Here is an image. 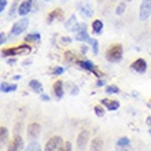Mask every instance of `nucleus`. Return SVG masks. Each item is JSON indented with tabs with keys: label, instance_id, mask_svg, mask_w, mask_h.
I'll return each instance as SVG.
<instances>
[{
	"label": "nucleus",
	"instance_id": "4c0bfd02",
	"mask_svg": "<svg viewBox=\"0 0 151 151\" xmlns=\"http://www.w3.org/2000/svg\"><path fill=\"white\" fill-rule=\"evenodd\" d=\"M4 41H6V35H4V32L0 33V43L4 44Z\"/></svg>",
	"mask_w": 151,
	"mask_h": 151
},
{
	"label": "nucleus",
	"instance_id": "ea45409f",
	"mask_svg": "<svg viewBox=\"0 0 151 151\" xmlns=\"http://www.w3.org/2000/svg\"><path fill=\"white\" fill-rule=\"evenodd\" d=\"M41 100H43V102H50V96L48 95H41Z\"/></svg>",
	"mask_w": 151,
	"mask_h": 151
},
{
	"label": "nucleus",
	"instance_id": "bb28decb",
	"mask_svg": "<svg viewBox=\"0 0 151 151\" xmlns=\"http://www.w3.org/2000/svg\"><path fill=\"white\" fill-rule=\"evenodd\" d=\"M88 43L91 44L92 50H93V54H95V55H98V54H99V44H98V40H96V39H91Z\"/></svg>",
	"mask_w": 151,
	"mask_h": 151
},
{
	"label": "nucleus",
	"instance_id": "20e7f679",
	"mask_svg": "<svg viewBox=\"0 0 151 151\" xmlns=\"http://www.w3.org/2000/svg\"><path fill=\"white\" fill-rule=\"evenodd\" d=\"M150 15H151V0H142L139 10L140 21H147Z\"/></svg>",
	"mask_w": 151,
	"mask_h": 151
},
{
	"label": "nucleus",
	"instance_id": "de8ad7c7",
	"mask_svg": "<svg viewBox=\"0 0 151 151\" xmlns=\"http://www.w3.org/2000/svg\"><path fill=\"white\" fill-rule=\"evenodd\" d=\"M45 1H48V0H45Z\"/></svg>",
	"mask_w": 151,
	"mask_h": 151
},
{
	"label": "nucleus",
	"instance_id": "ddd939ff",
	"mask_svg": "<svg viewBox=\"0 0 151 151\" xmlns=\"http://www.w3.org/2000/svg\"><path fill=\"white\" fill-rule=\"evenodd\" d=\"M63 19V10L62 8H55V10H52L47 17V24L51 25L54 24L55 21H60Z\"/></svg>",
	"mask_w": 151,
	"mask_h": 151
},
{
	"label": "nucleus",
	"instance_id": "423d86ee",
	"mask_svg": "<svg viewBox=\"0 0 151 151\" xmlns=\"http://www.w3.org/2000/svg\"><path fill=\"white\" fill-rule=\"evenodd\" d=\"M77 65H78L81 69H84V70H87V72H91V73H93V74L98 77V78H102L103 77V74L96 69V66L92 62H89V60H78L77 62Z\"/></svg>",
	"mask_w": 151,
	"mask_h": 151
},
{
	"label": "nucleus",
	"instance_id": "f704fd0d",
	"mask_svg": "<svg viewBox=\"0 0 151 151\" xmlns=\"http://www.w3.org/2000/svg\"><path fill=\"white\" fill-rule=\"evenodd\" d=\"M65 72V69L63 68H60V66H56V68H54L52 69V74L54 76H59V74H62V73Z\"/></svg>",
	"mask_w": 151,
	"mask_h": 151
},
{
	"label": "nucleus",
	"instance_id": "2f4dec72",
	"mask_svg": "<svg viewBox=\"0 0 151 151\" xmlns=\"http://www.w3.org/2000/svg\"><path fill=\"white\" fill-rule=\"evenodd\" d=\"M115 151H133L131 144H125V146H115Z\"/></svg>",
	"mask_w": 151,
	"mask_h": 151
},
{
	"label": "nucleus",
	"instance_id": "7c9ffc66",
	"mask_svg": "<svg viewBox=\"0 0 151 151\" xmlns=\"http://www.w3.org/2000/svg\"><path fill=\"white\" fill-rule=\"evenodd\" d=\"M58 151H72V143L70 142H63V144L60 146Z\"/></svg>",
	"mask_w": 151,
	"mask_h": 151
},
{
	"label": "nucleus",
	"instance_id": "4468645a",
	"mask_svg": "<svg viewBox=\"0 0 151 151\" xmlns=\"http://www.w3.org/2000/svg\"><path fill=\"white\" fill-rule=\"evenodd\" d=\"M100 104L104 106V109H107L110 111H115L119 109V102L114 99H102L100 100Z\"/></svg>",
	"mask_w": 151,
	"mask_h": 151
},
{
	"label": "nucleus",
	"instance_id": "79ce46f5",
	"mask_svg": "<svg viewBox=\"0 0 151 151\" xmlns=\"http://www.w3.org/2000/svg\"><path fill=\"white\" fill-rule=\"evenodd\" d=\"M12 63H15V58L14 59H8V65H12Z\"/></svg>",
	"mask_w": 151,
	"mask_h": 151
},
{
	"label": "nucleus",
	"instance_id": "c03bdc74",
	"mask_svg": "<svg viewBox=\"0 0 151 151\" xmlns=\"http://www.w3.org/2000/svg\"><path fill=\"white\" fill-rule=\"evenodd\" d=\"M127 1H132V0H127Z\"/></svg>",
	"mask_w": 151,
	"mask_h": 151
},
{
	"label": "nucleus",
	"instance_id": "6ab92c4d",
	"mask_svg": "<svg viewBox=\"0 0 151 151\" xmlns=\"http://www.w3.org/2000/svg\"><path fill=\"white\" fill-rule=\"evenodd\" d=\"M17 88H18V85H17V84L6 83V81H3V83H1V85H0V89H1V92H3V93L14 92V91H17Z\"/></svg>",
	"mask_w": 151,
	"mask_h": 151
},
{
	"label": "nucleus",
	"instance_id": "0eeeda50",
	"mask_svg": "<svg viewBox=\"0 0 151 151\" xmlns=\"http://www.w3.org/2000/svg\"><path fill=\"white\" fill-rule=\"evenodd\" d=\"M24 148V139L21 135H14L12 140L8 143L7 151H22Z\"/></svg>",
	"mask_w": 151,
	"mask_h": 151
},
{
	"label": "nucleus",
	"instance_id": "a211bd4d",
	"mask_svg": "<svg viewBox=\"0 0 151 151\" xmlns=\"http://www.w3.org/2000/svg\"><path fill=\"white\" fill-rule=\"evenodd\" d=\"M91 151H103V140L100 137H95L91 142Z\"/></svg>",
	"mask_w": 151,
	"mask_h": 151
},
{
	"label": "nucleus",
	"instance_id": "4be33fe9",
	"mask_svg": "<svg viewBox=\"0 0 151 151\" xmlns=\"http://www.w3.org/2000/svg\"><path fill=\"white\" fill-rule=\"evenodd\" d=\"M40 39H41L40 33L35 32V33H30V35H26L25 41H26V43H37V41H40Z\"/></svg>",
	"mask_w": 151,
	"mask_h": 151
},
{
	"label": "nucleus",
	"instance_id": "a878e982",
	"mask_svg": "<svg viewBox=\"0 0 151 151\" xmlns=\"http://www.w3.org/2000/svg\"><path fill=\"white\" fill-rule=\"evenodd\" d=\"M125 10H127V3H125V1H121V3L115 7V14H117V15H122L124 12H125Z\"/></svg>",
	"mask_w": 151,
	"mask_h": 151
},
{
	"label": "nucleus",
	"instance_id": "aec40b11",
	"mask_svg": "<svg viewBox=\"0 0 151 151\" xmlns=\"http://www.w3.org/2000/svg\"><path fill=\"white\" fill-rule=\"evenodd\" d=\"M92 32L95 33V35H100V33L103 32V21L100 19H95L92 22Z\"/></svg>",
	"mask_w": 151,
	"mask_h": 151
},
{
	"label": "nucleus",
	"instance_id": "5701e85b",
	"mask_svg": "<svg viewBox=\"0 0 151 151\" xmlns=\"http://www.w3.org/2000/svg\"><path fill=\"white\" fill-rule=\"evenodd\" d=\"M0 142H1V144L8 142V129L6 127L0 128Z\"/></svg>",
	"mask_w": 151,
	"mask_h": 151
},
{
	"label": "nucleus",
	"instance_id": "39448f33",
	"mask_svg": "<svg viewBox=\"0 0 151 151\" xmlns=\"http://www.w3.org/2000/svg\"><path fill=\"white\" fill-rule=\"evenodd\" d=\"M62 144H63V140H62L60 136H52L51 139L45 143L44 151H58Z\"/></svg>",
	"mask_w": 151,
	"mask_h": 151
},
{
	"label": "nucleus",
	"instance_id": "6e6552de",
	"mask_svg": "<svg viewBox=\"0 0 151 151\" xmlns=\"http://www.w3.org/2000/svg\"><path fill=\"white\" fill-rule=\"evenodd\" d=\"M26 132H28V136H29V139H30V140L39 139L40 133H41V125H40V124H37V122L29 124Z\"/></svg>",
	"mask_w": 151,
	"mask_h": 151
},
{
	"label": "nucleus",
	"instance_id": "473e14b6",
	"mask_svg": "<svg viewBox=\"0 0 151 151\" xmlns=\"http://www.w3.org/2000/svg\"><path fill=\"white\" fill-rule=\"evenodd\" d=\"M93 111H95V114L98 115V117H103L104 115V110L102 106H95V107H93Z\"/></svg>",
	"mask_w": 151,
	"mask_h": 151
},
{
	"label": "nucleus",
	"instance_id": "72a5a7b5",
	"mask_svg": "<svg viewBox=\"0 0 151 151\" xmlns=\"http://www.w3.org/2000/svg\"><path fill=\"white\" fill-rule=\"evenodd\" d=\"M125 144H131L129 139H128V137H121V139H118V142L115 143V146H125Z\"/></svg>",
	"mask_w": 151,
	"mask_h": 151
},
{
	"label": "nucleus",
	"instance_id": "f8f14e48",
	"mask_svg": "<svg viewBox=\"0 0 151 151\" xmlns=\"http://www.w3.org/2000/svg\"><path fill=\"white\" fill-rule=\"evenodd\" d=\"M131 69L133 72L143 74V73H146V70H147V63H146V60H144L143 58H139V59H136L135 62L131 65Z\"/></svg>",
	"mask_w": 151,
	"mask_h": 151
},
{
	"label": "nucleus",
	"instance_id": "393cba45",
	"mask_svg": "<svg viewBox=\"0 0 151 151\" xmlns=\"http://www.w3.org/2000/svg\"><path fill=\"white\" fill-rule=\"evenodd\" d=\"M68 91H69V93H70V95L76 96V95H78L80 89H78V87H77L74 83H68Z\"/></svg>",
	"mask_w": 151,
	"mask_h": 151
},
{
	"label": "nucleus",
	"instance_id": "49530a36",
	"mask_svg": "<svg viewBox=\"0 0 151 151\" xmlns=\"http://www.w3.org/2000/svg\"><path fill=\"white\" fill-rule=\"evenodd\" d=\"M113 1H115V0H113Z\"/></svg>",
	"mask_w": 151,
	"mask_h": 151
},
{
	"label": "nucleus",
	"instance_id": "c85d7f7f",
	"mask_svg": "<svg viewBox=\"0 0 151 151\" xmlns=\"http://www.w3.org/2000/svg\"><path fill=\"white\" fill-rule=\"evenodd\" d=\"M65 58H66V60H68V62H76V63L78 62V60H77V56L74 55V52L68 51V52H66V55H65Z\"/></svg>",
	"mask_w": 151,
	"mask_h": 151
},
{
	"label": "nucleus",
	"instance_id": "b1692460",
	"mask_svg": "<svg viewBox=\"0 0 151 151\" xmlns=\"http://www.w3.org/2000/svg\"><path fill=\"white\" fill-rule=\"evenodd\" d=\"M26 151H43L41 150V146L39 144V142H30V143L26 146Z\"/></svg>",
	"mask_w": 151,
	"mask_h": 151
},
{
	"label": "nucleus",
	"instance_id": "a19ab883",
	"mask_svg": "<svg viewBox=\"0 0 151 151\" xmlns=\"http://www.w3.org/2000/svg\"><path fill=\"white\" fill-rule=\"evenodd\" d=\"M146 122H147L148 127H151V117H147V121H146Z\"/></svg>",
	"mask_w": 151,
	"mask_h": 151
},
{
	"label": "nucleus",
	"instance_id": "c9c22d12",
	"mask_svg": "<svg viewBox=\"0 0 151 151\" xmlns=\"http://www.w3.org/2000/svg\"><path fill=\"white\" fill-rule=\"evenodd\" d=\"M72 41H73L72 37H60V43L65 44V45H66V44H70Z\"/></svg>",
	"mask_w": 151,
	"mask_h": 151
},
{
	"label": "nucleus",
	"instance_id": "e433bc0d",
	"mask_svg": "<svg viewBox=\"0 0 151 151\" xmlns=\"http://www.w3.org/2000/svg\"><path fill=\"white\" fill-rule=\"evenodd\" d=\"M6 6H7V0H0V12H4Z\"/></svg>",
	"mask_w": 151,
	"mask_h": 151
},
{
	"label": "nucleus",
	"instance_id": "9d476101",
	"mask_svg": "<svg viewBox=\"0 0 151 151\" xmlns=\"http://www.w3.org/2000/svg\"><path fill=\"white\" fill-rule=\"evenodd\" d=\"M88 140H89V132L88 131H81L78 137H77V148L80 151H84L87 148Z\"/></svg>",
	"mask_w": 151,
	"mask_h": 151
},
{
	"label": "nucleus",
	"instance_id": "1a4fd4ad",
	"mask_svg": "<svg viewBox=\"0 0 151 151\" xmlns=\"http://www.w3.org/2000/svg\"><path fill=\"white\" fill-rule=\"evenodd\" d=\"M76 40H77V41H81V43H84V41H89V40H91V37L88 36L87 25L85 24H80L78 25V28H77V30H76Z\"/></svg>",
	"mask_w": 151,
	"mask_h": 151
},
{
	"label": "nucleus",
	"instance_id": "f257e3e1",
	"mask_svg": "<svg viewBox=\"0 0 151 151\" xmlns=\"http://www.w3.org/2000/svg\"><path fill=\"white\" fill-rule=\"evenodd\" d=\"M106 59L111 63H117L122 59V45L121 44H113L106 51Z\"/></svg>",
	"mask_w": 151,
	"mask_h": 151
},
{
	"label": "nucleus",
	"instance_id": "f3484780",
	"mask_svg": "<svg viewBox=\"0 0 151 151\" xmlns=\"http://www.w3.org/2000/svg\"><path fill=\"white\" fill-rule=\"evenodd\" d=\"M54 93L58 99H62L65 95V87H63V81L58 80L55 84H54Z\"/></svg>",
	"mask_w": 151,
	"mask_h": 151
},
{
	"label": "nucleus",
	"instance_id": "9b49d317",
	"mask_svg": "<svg viewBox=\"0 0 151 151\" xmlns=\"http://www.w3.org/2000/svg\"><path fill=\"white\" fill-rule=\"evenodd\" d=\"M35 1H36V0H25V1H22V3L19 4V8H18V14H19L21 17L28 15L29 12L32 11L33 6H35Z\"/></svg>",
	"mask_w": 151,
	"mask_h": 151
},
{
	"label": "nucleus",
	"instance_id": "7ed1b4c3",
	"mask_svg": "<svg viewBox=\"0 0 151 151\" xmlns=\"http://www.w3.org/2000/svg\"><path fill=\"white\" fill-rule=\"evenodd\" d=\"M29 26V19L28 18H22V19L17 21L11 28V36H19L28 29Z\"/></svg>",
	"mask_w": 151,
	"mask_h": 151
},
{
	"label": "nucleus",
	"instance_id": "412c9836",
	"mask_svg": "<svg viewBox=\"0 0 151 151\" xmlns=\"http://www.w3.org/2000/svg\"><path fill=\"white\" fill-rule=\"evenodd\" d=\"M29 87H30V89H32L33 92H37V93H41V92H43V85H41V83L37 81V80H32V81L29 83Z\"/></svg>",
	"mask_w": 151,
	"mask_h": 151
},
{
	"label": "nucleus",
	"instance_id": "c756f323",
	"mask_svg": "<svg viewBox=\"0 0 151 151\" xmlns=\"http://www.w3.org/2000/svg\"><path fill=\"white\" fill-rule=\"evenodd\" d=\"M106 92H107V93H118L119 88L117 87V85H107V87H106Z\"/></svg>",
	"mask_w": 151,
	"mask_h": 151
},
{
	"label": "nucleus",
	"instance_id": "58836bf2",
	"mask_svg": "<svg viewBox=\"0 0 151 151\" xmlns=\"http://www.w3.org/2000/svg\"><path fill=\"white\" fill-rule=\"evenodd\" d=\"M104 84H106V81H104V80H98V83H96V87H102V85H104Z\"/></svg>",
	"mask_w": 151,
	"mask_h": 151
},
{
	"label": "nucleus",
	"instance_id": "f03ea898",
	"mask_svg": "<svg viewBox=\"0 0 151 151\" xmlns=\"http://www.w3.org/2000/svg\"><path fill=\"white\" fill-rule=\"evenodd\" d=\"M30 51H32V48L29 47V45L22 44V45H18V47H11V48L1 50V55H3V58H6V56H17V55L29 54Z\"/></svg>",
	"mask_w": 151,
	"mask_h": 151
},
{
	"label": "nucleus",
	"instance_id": "cd10ccee",
	"mask_svg": "<svg viewBox=\"0 0 151 151\" xmlns=\"http://www.w3.org/2000/svg\"><path fill=\"white\" fill-rule=\"evenodd\" d=\"M18 8H19V6H18V0H15V1L11 4V10H10V12H8V17L11 18V17L15 15V12H18V11H17Z\"/></svg>",
	"mask_w": 151,
	"mask_h": 151
},
{
	"label": "nucleus",
	"instance_id": "a18cd8bd",
	"mask_svg": "<svg viewBox=\"0 0 151 151\" xmlns=\"http://www.w3.org/2000/svg\"><path fill=\"white\" fill-rule=\"evenodd\" d=\"M150 135H151V129H150Z\"/></svg>",
	"mask_w": 151,
	"mask_h": 151
},
{
	"label": "nucleus",
	"instance_id": "dca6fc26",
	"mask_svg": "<svg viewBox=\"0 0 151 151\" xmlns=\"http://www.w3.org/2000/svg\"><path fill=\"white\" fill-rule=\"evenodd\" d=\"M78 7H80V12H81L85 18H91V17L93 15V10H92V6L89 3H81Z\"/></svg>",
	"mask_w": 151,
	"mask_h": 151
},
{
	"label": "nucleus",
	"instance_id": "37998d69",
	"mask_svg": "<svg viewBox=\"0 0 151 151\" xmlns=\"http://www.w3.org/2000/svg\"><path fill=\"white\" fill-rule=\"evenodd\" d=\"M148 107L151 109V100H150V102H148Z\"/></svg>",
	"mask_w": 151,
	"mask_h": 151
},
{
	"label": "nucleus",
	"instance_id": "2eb2a0df",
	"mask_svg": "<svg viewBox=\"0 0 151 151\" xmlns=\"http://www.w3.org/2000/svg\"><path fill=\"white\" fill-rule=\"evenodd\" d=\"M78 25L80 24H78V21H77V17L72 15L66 22H65V28L68 29V30H70V32H76L77 28H78Z\"/></svg>",
	"mask_w": 151,
	"mask_h": 151
}]
</instances>
